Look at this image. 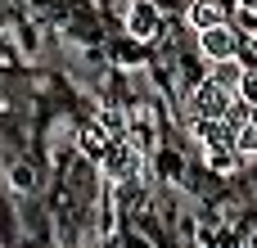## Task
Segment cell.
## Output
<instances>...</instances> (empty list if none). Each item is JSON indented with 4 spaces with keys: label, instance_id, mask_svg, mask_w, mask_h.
<instances>
[{
    "label": "cell",
    "instance_id": "1",
    "mask_svg": "<svg viewBox=\"0 0 257 248\" xmlns=\"http://www.w3.org/2000/svg\"><path fill=\"white\" fill-rule=\"evenodd\" d=\"M235 104H239V95L226 90V86H217L212 77H203V81L194 86V95H190V113H194V117H212V122H226Z\"/></svg>",
    "mask_w": 257,
    "mask_h": 248
},
{
    "label": "cell",
    "instance_id": "2",
    "mask_svg": "<svg viewBox=\"0 0 257 248\" xmlns=\"http://www.w3.org/2000/svg\"><path fill=\"white\" fill-rule=\"evenodd\" d=\"M239 45H244V36L235 32V23H217V27L199 32V54H203L208 63H217V59H235Z\"/></svg>",
    "mask_w": 257,
    "mask_h": 248
},
{
    "label": "cell",
    "instance_id": "3",
    "mask_svg": "<svg viewBox=\"0 0 257 248\" xmlns=\"http://www.w3.org/2000/svg\"><path fill=\"white\" fill-rule=\"evenodd\" d=\"M158 27H163L158 5H154V0H131V9H126V32H131L136 41H154Z\"/></svg>",
    "mask_w": 257,
    "mask_h": 248
},
{
    "label": "cell",
    "instance_id": "4",
    "mask_svg": "<svg viewBox=\"0 0 257 248\" xmlns=\"http://www.w3.org/2000/svg\"><path fill=\"white\" fill-rule=\"evenodd\" d=\"M230 18H235L230 0H190V27L194 32H208V27L230 23Z\"/></svg>",
    "mask_w": 257,
    "mask_h": 248
},
{
    "label": "cell",
    "instance_id": "5",
    "mask_svg": "<svg viewBox=\"0 0 257 248\" xmlns=\"http://www.w3.org/2000/svg\"><path fill=\"white\" fill-rule=\"evenodd\" d=\"M244 72H248V63H244V59L235 54V59H217L208 77H212L217 86H226V90H239V81H244Z\"/></svg>",
    "mask_w": 257,
    "mask_h": 248
},
{
    "label": "cell",
    "instance_id": "6",
    "mask_svg": "<svg viewBox=\"0 0 257 248\" xmlns=\"http://www.w3.org/2000/svg\"><path fill=\"white\" fill-rule=\"evenodd\" d=\"M136 167H140V154H136L126 140H117V149H113V158H108L113 181H131V176H136Z\"/></svg>",
    "mask_w": 257,
    "mask_h": 248
},
{
    "label": "cell",
    "instance_id": "7",
    "mask_svg": "<svg viewBox=\"0 0 257 248\" xmlns=\"http://www.w3.org/2000/svg\"><path fill=\"white\" fill-rule=\"evenodd\" d=\"M203 154H208V167H212L217 176H235V167H239V158H244L235 145H217V149H203Z\"/></svg>",
    "mask_w": 257,
    "mask_h": 248
},
{
    "label": "cell",
    "instance_id": "8",
    "mask_svg": "<svg viewBox=\"0 0 257 248\" xmlns=\"http://www.w3.org/2000/svg\"><path fill=\"white\" fill-rule=\"evenodd\" d=\"M81 145H86V154H90V158H99V154L108 149V131H104L99 122H90V127L81 131Z\"/></svg>",
    "mask_w": 257,
    "mask_h": 248
},
{
    "label": "cell",
    "instance_id": "9",
    "mask_svg": "<svg viewBox=\"0 0 257 248\" xmlns=\"http://www.w3.org/2000/svg\"><path fill=\"white\" fill-rule=\"evenodd\" d=\"M99 127L108 131V140H113V145H117V140L126 136V117H122L117 108H104V113H99Z\"/></svg>",
    "mask_w": 257,
    "mask_h": 248
},
{
    "label": "cell",
    "instance_id": "10",
    "mask_svg": "<svg viewBox=\"0 0 257 248\" xmlns=\"http://www.w3.org/2000/svg\"><path fill=\"white\" fill-rule=\"evenodd\" d=\"M235 149H239L244 158H257V122H248V127L235 136Z\"/></svg>",
    "mask_w": 257,
    "mask_h": 248
},
{
    "label": "cell",
    "instance_id": "11",
    "mask_svg": "<svg viewBox=\"0 0 257 248\" xmlns=\"http://www.w3.org/2000/svg\"><path fill=\"white\" fill-rule=\"evenodd\" d=\"M235 95H239L248 108H257V63L248 68V72H244V81H239V90H235Z\"/></svg>",
    "mask_w": 257,
    "mask_h": 248
},
{
    "label": "cell",
    "instance_id": "12",
    "mask_svg": "<svg viewBox=\"0 0 257 248\" xmlns=\"http://www.w3.org/2000/svg\"><path fill=\"white\" fill-rule=\"evenodd\" d=\"M235 32H239V36H248V41L257 36V5H253V9H239V14H235Z\"/></svg>",
    "mask_w": 257,
    "mask_h": 248
},
{
    "label": "cell",
    "instance_id": "13",
    "mask_svg": "<svg viewBox=\"0 0 257 248\" xmlns=\"http://www.w3.org/2000/svg\"><path fill=\"white\" fill-rule=\"evenodd\" d=\"M9 181H14V190H32V185H36V176H32L27 163H14V167H9Z\"/></svg>",
    "mask_w": 257,
    "mask_h": 248
},
{
    "label": "cell",
    "instance_id": "14",
    "mask_svg": "<svg viewBox=\"0 0 257 248\" xmlns=\"http://www.w3.org/2000/svg\"><path fill=\"white\" fill-rule=\"evenodd\" d=\"M253 59H257V36H253Z\"/></svg>",
    "mask_w": 257,
    "mask_h": 248
}]
</instances>
